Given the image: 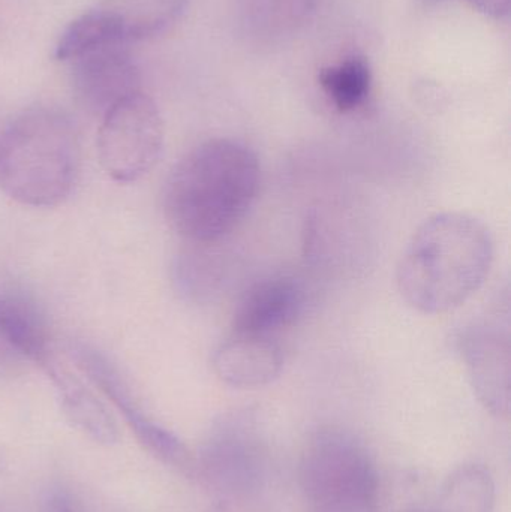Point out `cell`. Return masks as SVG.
Returning <instances> with one entry per match:
<instances>
[{
	"label": "cell",
	"mask_w": 511,
	"mask_h": 512,
	"mask_svg": "<svg viewBox=\"0 0 511 512\" xmlns=\"http://www.w3.org/2000/svg\"><path fill=\"white\" fill-rule=\"evenodd\" d=\"M260 176L257 155L242 141H204L167 177L162 194L165 219L186 242L218 243L248 215Z\"/></svg>",
	"instance_id": "6da1fadb"
},
{
	"label": "cell",
	"mask_w": 511,
	"mask_h": 512,
	"mask_svg": "<svg viewBox=\"0 0 511 512\" xmlns=\"http://www.w3.org/2000/svg\"><path fill=\"white\" fill-rule=\"evenodd\" d=\"M494 240L480 219L437 213L411 237L396 273L399 292L413 309L441 315L470 300L488 279Z\"/></svg>",
	"instance_id": "7a4b0ae2"
},
{
	"label": "cell",
	"mask_w": 511,
	"mask_h": 512,
	"mask_svg": "<svg viewBox=\"0 0 511 512\" xmlns=\"http://www.w3.org/2000/svg\"><path fill=\"white\" fill-rule=\"evenodd\" d=\"M80 167L77 128L56 108H30L0 135V189L18 204L60 206L71 197Z\"/></svg>",
	"instance_id": "3957f363"
},
{
	"label": "cell",
	"mask_w": 511,
	"mask_h": 512,
	"mask_svg": "<svg viewBox=\"0 0 511 512\" xmlns=\"http://www.w3.org/2000/svg\"><path fill=\"white\" fill-rule=\"evenodd\" d=\"M299 477L312 512H372L381 483L365 445L338 427L312 433L300 457Z\"/></svg>",
	"instance_id": "277c9868"
},
{
	"label": "cell",
	"mask_w": 511,
	"mask_h": 512,
	"mask_svg": "<svg viewBox=\"0 0 511 512\" xmlns=\"http://www.w3.org/2000/svg\"><path fill=\"white\" fill-rule=\"evenodd\" d=\"M197 475L222 498L258 492L267 471V447L257 418L248 411L222 415L201 445Z\"/></svg>",
	"instance_id": "5b68a950"
},
{
	"label": "cell",
	"mask_w": 511,
	"mask_h": 512,
	"mask_svg": "<svg viewBox=\"0 0 511 512\" xmlns=\"http://www.w3.org/2000/svg\"><path fill=\"white\" fill-rule=\"evenodd\" d=\"M164 143L165 126L158 105L138 92L102 116L96 149L101 167L114 182L134 183L158 165Z\"/></svg>",
	"instance_id": "8992f818"
},
{
	"label": "cell",
	"mask_w": 511,
	"mask_h": 512,
	"mask_svg": "<svg viewBox=\"0 0 511 512\" xmlns=\"http://www.w3.org/2000/svg\"><path fill=\"white\" fill-rule=\"evenodd\" d=\"M69 354L75 361V366L119 409L144 450L186 477L197 475L195 457L189 448L176 433L153 420L141 408L128 381L102 352L84 343H75L69 349Z\"/></svg>",
	"instance_id": "52a82bcc"
},
{
	"label": "cell",
	"mask_w": 511,
	"mask_h": 512,
	"mask_svg": "<svg viewBox=\"0 0 511 512\" xmlns=\"http://www.w3.org/2000/svg\"><path fill=\"white\" fill-rule=\"evenodd\" d=\"M71 63L75 93L93 113L104 116L117 102L141 92L140 72L126 45H107Z\"/></svg>",
	"instance_id": "ba28073f"
},
{
	"label": "cell",
	"mask_w": 511,
	"mask_h": 512,
	"mask_svg": "<svg viewBox=\"0 0 511 512\" xmlns=\"http://www.w3.org/2000/svg\"><path fill=\"white\" fill-rule=\"evenodd\" d=\"M461 352L480 403L495 417H509V334L492 325H474L462 334Z\"/></svg>",
	"instance_id": "9c48e42d"
},
{
	"label": "cell",
	"mask_w": 511,
	"mask_h": 512,
	"mask_svg": "<svg viewBox=\"0 0 511 512\" xmlns=\"http://www.w3.org/2000/svg\"><path fill=\"white\" fill-rule=\"evenodd\" d=\"M305 306L306 291L296 277L282 274L258 280L240 297L231 333L278 337L299 319Z\"/></svg>",
	"instance_id": "30bf717a"
},
{
	"label": "cell",
	"mask_w": 511,
	"mask_h": 512,
	"mask_svg": "<svg viewBox=\"0 0 511 512\" xmlns=\"http://www.w3.org/2000/svg\"><path fill=\"white\" fill-rule=\"evenodd\" d=\"M284 361L278 337L231 333L213 354L212 366L224 384L252 390L275 381Z\"/></svg>",
	"instance_id": "8fae6325"
},
{
	"label": "cell",
	"mask_w": 511,
	"mask_h": 512,
	"mask_svg": "<svg viewBox=\"0 0 511 512\" xmlns=\"http://www.w3.org/2000/svg\"><path fill=\"white\" fill-rule=\"evenodd\" d=\"M41 367L53 384L62 414L77 432L101 447L119 444L120 430L116 418L83 379L60 363L54 354Z\"/></svg>",
	"instance_id": "7c38bea8"
},
{
	"label": "cell",
	"mask_w": 511,
	"mask_h": 512,
	"mask_svg": "<svg viewBox=\"0 0 511 512\" xmlns=\"http://www.w3.org/2000/svg\"><path fill=\"white\" fill-rule=\"evenodd\" d=\"M320 5L321 0H234V23L252 47H278L299 35Z\"/></svg>",
	"instance_id": "4fadbf2b"
},
{
	"label": "cell",
	"mask_w": 511,
	"mask_h": 512,
	"mask_svg": "<svg viewBox=\"0 0 511 512\" xmlns=\"http://www.w3.org/2000/svg\"><path fill=\"white\" fill-rule=\"evenodd\" d=\"M0 339L39 366L53 354L44 313L32 297L15 289H0Z\"/></svg>",
	"instance_id": "5bb4252c"
},
{
	"label": "cell",
	"mask_w": 511,
	"mask_h": 512,
	"mask_svg": "<svg viewBox=\"0 0 511 512\" xmlns=\"http://www.w3.org/2000/svg\"><path fill=\"white\" fill-rule=\"evenodd\" d=\"M495 483L480 465L456 469L423 512H494Z\"/></svg>",
	"instance_id": "9a60e30c"
},
{
	"label": "cell",
	"mask_w": 511,
	"mask_h": 512,
	"mask_svg": "<svg viewBox=\"0 0 511 512\" xmlns=\"http://www.w3.org/2000/svg\"><path fill=\"white\" fill-rule=\"evenodd\" d=\"M191 248L177 256L173 265V282L186 300L204 303L221 291L225 282V265L213 251V243H189Z\"/></svg>",
	"instance_id": "2e32d148"
},
{
	"label": "cell",
	"mask_w": 511,
	"mask_h": 512,
	"mask_svg": "<svg viewBox=\"0 0 511 512\" xmlns=\"http://www.w3.org/2000/svg\"><path fill=\"white\" fill-rule=\"evenodd\" d=\"M188 0H104L101 8L119 23L126 42L140 41L167 29Z\"/></svg>",
	"instance_id": "e0dca14e"
},
{
	"label": "cell",
	"mask_w": 511,
	"mask_h": 512,
	"mask_svg": "<svg viewBox=\"0 0 511 512\" xmlns=\"http://www.w3.org/2000/svg\"><path fill=\"white\" fill-rule=\"evenodd\" d=\"M318 83L335 110L351 113L363 107L371 95V66L365 57L354 54L321 69Z\"/></svg>",
	"instance_id": "ac0fdd59"
},
{
	"label": "cell",
	"mask_w": 511,
	"mask_h": 512,
	"mask_svg": "<svg viewBox=\"0 0 511 512\" xmlns=\"http://www.w3.org/2000/svg\"><path fill=\"white\" fill-rule=\"evenodd\" d=\"M128 45L119 23L99 6L69 24L56 45V57L72 62L77 57L107 45Z\"/></svg>",
	"instance_id": "d6986e66"
},
{
	"label": "cell",
	"mask_w": 511,
	"mask_h": 512,
	"mask_svg": "<svg viewBox=\"0 0 511 512\" xmlns=\"http://www.w3.org/2000/svg\"><path fill=\"white\" fill-rule=\"evenodd\" d=\"M45 512H83L69 490L54 487L45 499Z\"/></svg>",
	"instance_id": "ffe728a7"
},
{
	"label": "cell",
	"mask_w": 511,
	"mask_h": 512,
	"mask_svg": "<svg viewBox=\"0 0 511 512\" xmlns=\"http://www.w3.org/2000/svg\"><path fill=\"white\" fill-rule=\"evenodd\" d=\"M471 8L494 20H506L510 15V0H465Z\"/></svg>",
	"instance_id": "44dd1931"
},
{
	"label": "cell",
	"mask_w": 511,
	"mask_h": 512,
	"mask_svg": "<svg viewBox=\"0 0 511 512\" xmlns=\"http://www.w3.org/2000/svg\"><path fill=\"white\" fill-rule=\"evenodd\" d=\"M425 8H435V6L441 5V3L447 2V0H419Z\"/></svg>",
	"instance_id": "7402d4cb"
}]
</instances>
